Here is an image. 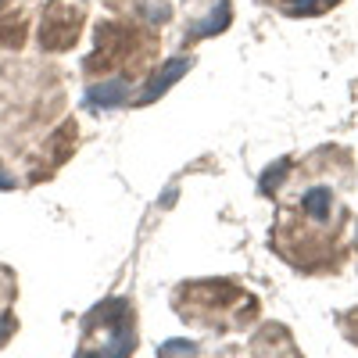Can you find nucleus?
Instances as JSON below:
<instances>
[{
  "label": "nucleus",
  "mask_w": 358,
  "mask_h": 358,
  "mask_svg": "<svg viewBox=\"0 0 358 358\" xmlns=\"http://www.w3.org/2000/svg\"><path fill=\"white\" fill-rule=\"evenodd\" d=\"M183 72H187V62H183V57H176V62H169V65H165V69H162V72H158V76H155L151 83H147V90L140 94V101L147 104V101L162 97L165 90H169V86H172V83H176L179 76H183Z\"/></svg>",
  "instance_id": "nucleus-2"
},
{
  "label": "nucleus",
  "mask_w": 358,
  "mask_h": 358,
  "mask_svg": "<svg viewBox=\"0 0 358 358\" xmlns=\"http://www.w3.org/2000/svg\"><path fill=\"white\" fill-rule=\"evenodd\" d=\"M79 25H83V8L69 4V0H54L43 15L40 40H43L47 50H69L79 36Z\"/></svg>",
  "instance_id": "nucleus-1"
},
{
  "label": "nucleus",
  "mask_w": 358,
  "mask_h": 358,
  "mask_svg": "<svg viewBox=\"0 0 358 358\" xmlns=\"http://www.w3.org/2000/svg\"><path fill=\"white\" fill-rule=\"evenodd\" d=\"M118 101H126V83L122 79H111V83H101L86 94V104L90 108H115Z\"/></svg>",
  "instance_id": "nucleus-3"
},
{
  "label": "nucleus",
  "mask_w": 358,
  "mask_h": 358,
  "mask_svg": "<svg viewBox=\"0 0 358 358\" xmlns=\"http://www.w3.org/2000/svg\"><path fill=\"white\" fill-rule=\"evenodd\" d=\"M4 187H11V179H8L4 172H0V190H4Z\"/></svg>",
  "instance_id": "nucleus-4"
}]
</instances>
